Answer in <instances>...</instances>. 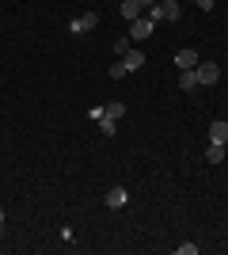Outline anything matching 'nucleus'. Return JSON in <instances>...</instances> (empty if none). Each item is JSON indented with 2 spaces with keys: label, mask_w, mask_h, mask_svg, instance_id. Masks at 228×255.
Masks as SVG:
<instances>
[{
  "label": "nucleus",
  "mask_w": 228,
  "mask_h": 255,
  "mask_svg": "<svg viewBox=\"0 0 228 255\" xmlns=\"http://www.w3.org/2000/svg\"><path fill=\"white\" fill-rule=\"evenodd\" d=\"M179 15H183L179 0H156V4H149V19L152 23H160V19H175L179 23Z\"/></svg>",
  "instance_id": "obj_1"
},
{
  "label": "nucleus",
  "mask_w": 228,
  "mask_h": 255,
  "mask_svg": "<svg viewBox=\"0 0 228 255\" xmlns=\"http://www.w3.org/2000/svg\"><path fill=\"white\" fill-rule=\"evenodd\" d=\"M152 27H156V23H152L149 15H137V19H130V38L133 42H145V38L152 34Z\"/></svg>",
  "instance_id": "obj_2"
},
{
  "label": "nucleus",
  "mask_w": 228,
  "mask_h": 255,
  "mask_svg": "<svg viewBox=\"0 0 228 255\" xmlns=\"http://www.w3.org/2000/svg\"><path fill=\"white\" fill-rule=\"evenodd\" d=\"M198 80H202V88L217 84V80H221V65L217 61H202V65H198Z\"/></svg>",
  "instance_id": "obj_3"
},
{
  "label": "nucleus",
  "mask_w": 228,
  "mask_h": 255,
  "mask_svg": "<svg viewBox=\"0 0 228 255\" xmlns=\"http://www.w3.org/2000/svg\"><path fill=\"white\" fill-rule=\"evenodd\" d=\"M194 88H202L198 69H183V73H179V92H194Z\"/></svg>",
  "instance_id": "obj_4"
},
{
  "label": "nucleus",
  "mask_w": 228,
  "mask_h": 255,
  "mask_svg": "<svg viewBox=\"0 0 228 255\" xmlns=\"http://www.w3.org/2000/svg\"><path fill=\"white\" fill-rule=\"evenodd\" d=\"M175 69L183 73V69H198V53L194 50H179L175 53Z\"/></svg>",
  "instance_id": "obj_5"
},
{
  "label": "nucleus",
  "mask_w": 228,
  "mask_h": 255,
  "mask_svg": "<svg viewBox=\"0 0 228 255\" xmlns=\"http://www.w3.org/2000/svg\"><path fill=\"white\" fill-rule=\"evenodd\" d=\"M95 23H99V15H95V11H87L84 19H76L73 27H69V31H73V34H84V31H91V27H95Z\"/></svg>",
  "instance_id": "obj_6"
},
{
  "label": "nucleus",
  "mask_w": 228,
  "mask_h": 255,
  "mask_svg": "<svg viewBox=\"0 0 228 255\" xmlns=\"http://www.w3.org/2000/svg\"><path fill=\"white\" fill-rule=\"evenodd\" d=\"M137 15H145L141 4H137V0H122V19L130 23V19H137Z\"/></svg>",
  "instance_id": "obj_7"
},
{
  "label": "nucleus",
  "mask_w": 228,
  "mask_h": 255,
  "mask_svg": "<svg viewBox=\"0 0 228 255\" xmlns=\"http://www.w3.org/2000/svg\"><path fill=\"white\" fill-rule=\"evenodd\" d=\"M209 141L225 145V141H228V122H213V126H209Z\"/></svg>",
  "instance_id": "obj_8"
},
{
  "label": "nucleus",
  "mask_w": 228,
  "mask_h": 255,
  "mask_svg": "<svg viewBox=\"0 0 228 255\" xmlns=\"http://www.w3.org/2000/svg\"><path fill=\"white\" fill-rule=\"evenodd\" d=\"M122 61H126V69L133 73V69H141V65H145V53L141 50H130V53H122Z\"/></svg>",
  "instance_id": "obj_9"
},
{
  "label": "nucleus",
  "mask_w": 228,
  "mask_h": 255,
  "mask_svg": "<svg viewBox=\"0 0 228 255\" xmlns=\"http://www.w3.org/2000/svg\"><path fill=\"white\" fill-rule=\"evenodd\" d=\"M126 198H130V194L122 191V187H114V191H107V206H110V210H118V206H126Z\"/></svg>",
  "instance_id": "obj_10"
},
{
  "label": "nucleus",
  "mask_w": 228,
  "mask_h": 255,
  "mask_svg": "<svg viewBox=\"0 0 228 255\" xmlns=\"http://www.w3.org/2000/svg\"><path fill=\"white\" fill-rule=\"evenodd\" d=\"M206 160H209V164H221V160H225V145H217V141H209V149H206Z\"/></svg>",
  "instance_id": "obj_11"
},
{
  "label": "nucleus",
  "mask_w": 228,
  "mask_h": 255,
  "mask_svg": "<svg viewBox=\"0 0 228 255\" xmlns=\"http://www.w3.org/2000/svg\"><path fill=\"white\" fill-rule=\"evenodd\" d=\"M103 111H107V118H114V122H118V118L126 115V103H107Z\"/></svg>",
  "instance_id": "obj_12"
},
{
  "label": "nucleus",
  "mask_w": 228,
  "mask_h": 255,
  "mask_svg": "<svg viewBox=\"0 0 228 255\" xmlns=\"http://www.w3.org/2000/svg\"><path fill=\"white\" fill-rule=\"evenodd\" d=\"M99 129H103V133H107V137H114V129H118V122H114V118H99Z\"/></svg>",
  "instance_id": "obj_13"
},
{
  "label": "nucleus",
  "mask_w": 228,
  "mask_h": 255,
  "mask_svg": "<svg viewBox=\"0 0 228 255\" xmlns=\"http://www.w3.org/2000/svg\"><path fill=\"white\" fill-rule=\"evenodd\" d=\"M126 73H130V69H126V61H114V65H110V76H114V80H122Z\"/></svg>",
  "instance_id": "obj_14"
},
{
  "label": "nucleus",
  "mask_w": 228,
  "mask_h": 255,
  "mask_svg": "<svg viewBox=\"0 0 228 255\" xmlns=\"http://www.w3.org/2000/svg\"><path fill=\"white\" fill-rule=\"evenodd\" d=\"M130 42H133L130 34H126V38H118V42H114V53H118V57H122V53H130Z\"/></svg>",
  "instance_id": "obj_15"
},
{
  "label": "nucleus",
  "mask_w": 228,
  "mask_h": 255,
  "mask_svg": "<svg viewBox=\"0 0 228 255\" xmlns=\"http://www.w3.org/2000/svg\"><path fill=\"white\" fill-rule=\"evenodd\" d=\"M194 4H198V8H202V11H209V8H213V4H217V0H194Z\"/></svg>",
  "instance_id": "obj_16"
},
{
  "label": "nucleus",
  "mask_w": 228,
  "mask_h": 255,
  "mask_svg": "<svg viewBox=\"0 0 228 255\" xmlns=\"http://www.w3.org/2000/svg\"><path fill=\"white\" fill-rule=\"evenodd\" d=\"M137 4H141V8H149V4H156V0H137Z\"/></svg>",
  "instance_id": "obj_17"
},
{
  "label": "nucleus",
  "mask_w": 228,
  "mask_h": 255,
  "mask_svg": "<svg viewBox=\"0 0 228 255\" xmlns=\"http://www.w3.org/2000/svg\"><path fill=\"white\" fill-rule=\"evenodd\" d=\"M0 225H4V210H0Z\"/></svg>",
  "instance_id": "obj_18"
}]
</instances>
